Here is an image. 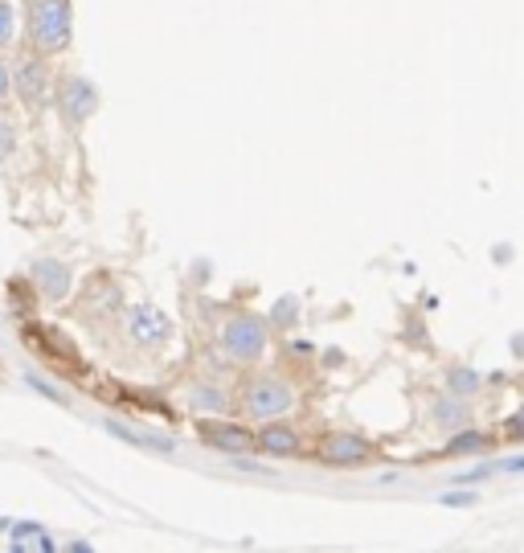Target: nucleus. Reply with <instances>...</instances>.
Returning <instances> with one entry per match:
<instances>
[{
  "instance_id": "nucleus-1",
  "label": "nucleus",
  "mask_w": 524,
  "mask_h": 553,
  "mask_svg": "<svg viewBox=\"0 0 524 553\" xmlns=\"http://www.w3.org/2000/svg\"><path fill=\"white\" fill-rule=\"evenodd\" d=\"M74 37V9L70 0H29V41L33 54L54 58Z\"/></svg>"
},
{
  "instance_id": "nucleus-2",
  "label": "nucleus",
  "mask_w": 524,
  "mask_h": 553,
  "mask_svg": "<svg viewBox=\"0 0 524 553\" xmlns=\"http://www.w3.org/2000/svg\"><path fill=\"white\" fill-rule=\"evenodd\" d=\"M238 410L254 422H271L295 410V390L287 381H279L275 373H250L238 390Z\"/></svg>"
},
{
  "instance_id": "nucleus-3",
  "label": "nucleus",
  "mask_w": 524,
  "mask_h": 553,
  "mask_svg": "<svg viewBox=\"0 0 524 553\" xmlns=\"http://www.w3.org/2000/svg\"><path fill=\"white\" fill-rule=\"evenodd\" d=\"M267 345H271L267 324H262L258 316H250V312L230 316L226 328H222V349H226L234 361H258L262 353H267Z\"/></svg>"
},
{
  "instance_id": "nucleus-4",
  "label": "nucleus",
  "mask_w": 524,
  "mask_h": 553,
  "mask_svg": "<svg viewBox=\"0 0 524 553\" xmlns=\"http://www.w3.org/2000/svg\"><path fill=\"white\" fill-rule=\"evenodd\" d=\"M127 336L136 340L140 349H164L172 340V320L156 304H136L127 312Z\"/></svg>"
},
{
  "instance_id": "nucleus-5",
  "label": "nucleus",
  "mask_w": 524,
  "mask_h": 553,
  "mask_svg": "<svg viewBox=\"0 0 524 553\" xmlns=\"http://www.w3.org/2000/svg\"><path fill=\"white\" fill-rule=\"evenodd\" d=\"M197 435L201 443L226 451V455H246L254 451V431H246L242 422H226V418H201L197 422Z\"/></svg>"
},
{
  "instance_id": "nucleus-6",
  "label": "nucleus",
  "mask_w": 524,
  "mask_h": 553,
  "mask_svg": "<svg viewBox=\"0 0 524 553\" xmlns=\"http://www.w3.org/2000/svg\"><path fill=\"white\" fill-rule=\"evenodd\" d=\"M13 87H17V95H21L25 107H41V103H46V95H50L46 58H41V54H29V58L17 66V74H13Z\"/></svg>"
},
{
  "instance_id": "nucleus-7",
  "label": "nucleus",
  "mask_w": 524,
  "mask_h": 553,
  "mask_svg": "<svg viewBox=\"0 0 524 553\" xmlns=\"http://www.w3.org/2000/svg\"><path fill=\"white\" fill-rule=\"evenodd\" d=\"M316 455L328 463V467H357L373 455V447L361 439V435H348V431H336V435H324V443L316 447Z\"/></svg>"
},
{
  "instance_id": "nucleus-8",
  "label": "nucleus",
  "mask_w": 524,
  "mask_h": 553,
  "mask_svg": "<svg viewBox=\"0 0 524 553\" xmlns=\"http://www.w3.org/2000/svg\"><path fill=\"white\" fill-rule=\"evenodd\" d=\"M99 107V91H95V82L91 78H82V74H70L62 82V115L70 123H82V119H91Z\"/></svg>"
},
{
  "instance_id": "nucleus-9",
  "label": "nucleus",
  "mask_w": 524,
  "mask_h": 553,
  "mask_svg": "<svg viewBox=\"0 0 524 553\" xmlns=\"http://www.w3.org/2000/svg\"><path fill=\"white\" fill-rule=\"evenodd\" d=\"M254 447L258 451H267V455H299V431L295 427H287V422H279V418H271V422H262V431L254 435Z\"/></svg>"
},
{
  "instance_id": "nucleus-10",
  "label": "nucleus",
  "mask_w": 524,
  "mask_h": 553,
  "mask_svg": "<svg viewBox=\"0 0 524 553\" xmlns=\"http://www.w3.org/2000/svg\"><path fill=\"white\" fill-rule=\"evenodd\" d=\"M107 431H111V435H119L123 443H136V447H144V451L172 455V439H164V435H148V431H140V427H127V422H107Z\"/></svg>"
},
{
  "instance_id": "nucleus-11",
  "label": "nucleus",
  "mask_w": 524,
  "mask_h": 553,
  "mask_svg": "<svg viewBox=\"0 0 524 553\" xmlns=\"http://www.w3.org/2000/svg\"><path fill=\"white\" fill-rule=\"evenodd\" d=\"M33 279H37L41 287H46V295H50V300H62V295H66V287H70V275H66L58 263H37Z\"/></svg>"
},
{
  "instance_id": "nucleus-12",
  "label": "nucleus",
  "mask_w": 524,
  "mask_h": 553,
  "mask_svg": "<svg viewBox=\"0 0 524 553\" xmlns=\"http://www.w3.org/2000/svg\"><path fill=\"white\" fill-rule=\"evenodd\" d=\"M17 41V9L9 0H0V50H9Z\"/></svg>"
},
{
  "instance_id": "nucleus-13",
  "label": "nucleus",
  "mask_w": 524,
  "mask_h": 553,
  "mask_svg": "<svg viewBox=\"0 0 524 553\" xmlns=\"http://www.w3.org/2000/svg\"><path fill=\"white\" fill-rule=\"evenodd\" d=\"M193 410H217V414H222L226 410V394H217V390H193Z\"/></svg>"
},
{
  "instance_id": "nucleus-14",
  "label": "nucleus",
  "mask_w": 524,
  "mask_h": 553,
  "mask_svg": "<svg viewBox=\"0 0 524 553\" xmlns=\"http://www.w3.org/2000/svg\"><path fill=\"white\" fill-rule=\"evenodd\" d=\"M479 447H484V439H479L475 431H463L459 439L447 443V455H463V451H479Z\"/></svg>"
},
{
  "instance_id": "nucleus-15",
  "label": "nucleus",
  "mask_w": 524,
  "mask_h": 553,
  "mask_svg": "<svg viewBox=\"0 0 524 553\" xmlns=\"http://www.w3.org/2000/svg\"><path fill=\"white\" fill-rule=\"evenodd\" d=\"M37 533H41L37 525H17V533H13V549H29V541H41Z\"/></svg>"
},
{
  "instance_id": "nucleus-16",
  "label": "nucleus",
  "mask_w": 524,
  "mask_h": 553,
  "mask_svg": "<svg viewBox=\"0 0 524 553\" xmlns=\"http://www.w3.org/2000/svg\"><path fill=\"white\" fill-rule=\"evenodd\" d=\"M504 431H508V439H524V406L508 418V427H504Z\"/></svg>"
},
{
  "instance_id": "nucleus-17",
  "label": "nucleus",
  "mask_w": 524,
  "mask_h": 553,
  "mask_svg": "<svg viewBox=\"0 0 524 553\" xmlns=\"http://www.w3.org/2000/svg\"><path fill=\"white\" fill-rule=\"evenodd\" d=\"M9 91H13V70H9L5 62H0V103L9 99Z\"/></svg>"
},
{
  "instance_id": "nucleus-18",
  "label": "nucleus",
  "mask_w": 524,
  "mask_h": 553,
  "mask_svg": "<svg viewBox=\"0 0 524 553\" xmlns=\"http://www.w3.org/2000/svg\"><path fill=\"white\" fill-rule=\"evenodd\" d=\"M443 504H451V508H463V504H475V496H471V492H451V496H443Z\"/></svg>"
},
{
  "instance_id": "nucleus-19",
  "label": "nucleus",
  "mask_w": 524,
  "mask_h": 553,
  "mask_svg": "<svg viewBox=\"0 0 524 553\" xmlns=\"http://www.w3.org/2000/svg\"><path fill=\"white\" fill-rule=\"evenodd\" d=\"M13 152V127L0 123V156H9Z\"/></svg>"
},
{
  "instance_id": "nucleus-20",
  "label": "nucleus",
  "mask_w": 524,
  "mask_h": 553,
  "mask_svg": "<svg viewBox=\"0 0 524 553\" xmlns=\"http://www.w3.org/2000/svg\"><path fill=\"white\" fill-rule=\"evenodd\" d=\"M451 381H455V386H459V390H471V386H475V377H471V373H455Z\"/></svg>"
},
{
  "instance_id": "nucleus-21",
  "label": "nucleus",
  "mask_w": 524,
  "mask_h": 553,
  "mask_svg": "<svg viewBox=\"0 0 524 553\" xmlns=\"http://www.w3.org/2000/svg\"><path fill=\"white\" fill-rule=\"evenodd\" d=\"M504 467H508V472H524V459H508Z\"/></svg>"
}]
</instances>
